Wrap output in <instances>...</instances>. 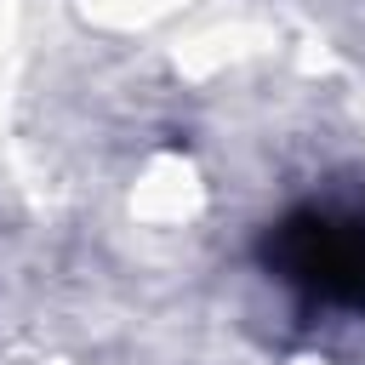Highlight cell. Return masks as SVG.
Listing matches in <instances>:
<instances>
[{
  "label": "cell",
  "instance_id": "obj_1",
  "mask_svg": "<svg viewBox=\"0 0 365 365\" xmlns=\"http://www.w3.org/2000/svg\"><path fill=\"white\" fill-rule=\"evenodd\" d=\"M268 268L319 302L365 308V211L302 205L268 234Z\"/></svg>",
  "mask_w": 365,
  "mask_h": 365
}]
</instances>
